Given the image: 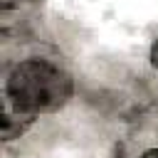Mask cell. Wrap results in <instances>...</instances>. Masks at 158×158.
Listing matches in <instances>:
<instances>
[{"mask_svg":"<svg viewBox=\"0 0 158 158\" xmlns=\"http://www.w3.org/2000/svg\"><path fill=\"white\" fill-rule=\"evenodd\" d=\"M72 94V81L57 67L42 59H27L17 64L7 79L5 96L27 114L54 111Z\"/></svg>","mask_w":158,"mask_h":158,"instance_id":"6da1fadb","label":"cell"},{"mask_svg":"<svg viewBox=\"0 0 158 158\" xmlns=\"http://www.w3.org/2000/svg\"><path fill=\"white\" fill-rule=\"evenodd\" d=\"M32 121H35V114H27V111L17 109V106L5 96V106H2V138H5V141L25 133Z\"/></svg>","mask_w":158,"mask_h":158,"instance_id":"7a4b0ae2","label":"cell"},{"mask_svg":"<svg viewBox=\"0 0 158 158\" xmlns=\"http://www.w3.org/2000/svg\"><path fill=\"white\" fill-rule=\"evenodd\" d=\"M151 64L158 69V40L153 42V47H151Z\"/></svg>","mask_w":158,"mask_h":158,"instance_id":"3957f363","label":"cell"},{"mask_svg":"<svg viewBox=\"0 0 158 158\" xmlns=\"http://www.w3.org/2000/svg\"><path fill=\"white\" fill-rule=\"evenodd\" d=\"M138 158H158V148H151V151H146V153H141Z\"/></svg>","mask_w":158,"mask_h":158,"instance_id":"277c9868","label":"cell"}]
</instances>
